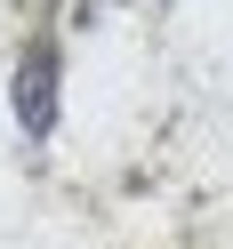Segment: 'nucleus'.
Here are the masks:
<instances>
[{
	"label": "nucleus",
	"mask_w": 233,
	"mask_h": 249,
	"mask_svg": "<svg viewBox=\"0 0 233 249\" xmlns=\"http://www.w3.org/2000/svg\"><path fill=\"white\" fill-rule=\"evenodd\" d=\"M17 121H24V137L56 129V40L24 49V65H17Z\"/></svg>",
	"instance_id": "obj_1"
}]
</instances>
